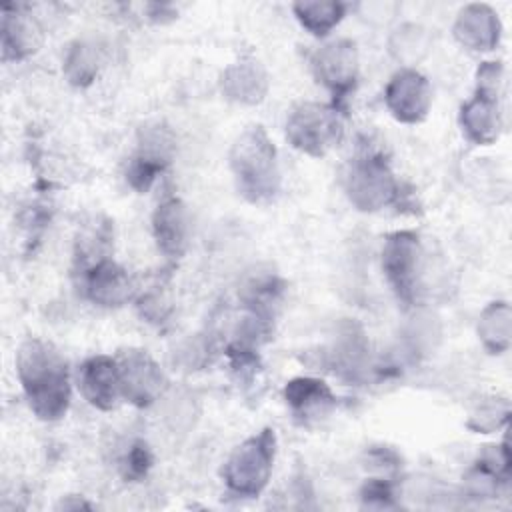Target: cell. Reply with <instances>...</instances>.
Wrapping results in <instances>:
<instances>
[{"instance_id":"obj_1","label":"cell","mask_w":512,"mask_h":512,"mask_svg":"<svg viewBox=\"0 0 512 512\" xmlns=\"http://www.w3.org/2000/svg\"><path fill=\"white\" fill-rule=\"evenodd\" d=\"M16 372L32 412L58 420L70 406V376L64 356L46 340L28 338L16 352Z\"/></svg>"},{"instance_id":"obj_2","label":"cell","mask_w":512,"mask_h":512,"mask_svg":"<svg viewBox=\"0 0 512 512\" xmlns=\"http://www.w3.org/2000/svg\"><path fill=\"white\" fill-rule=\"evenodd\" d=\"M230 170L238 192L252 204L272 200L280 186L276 146L262 126L246 128L230 148Z\"/></svg>"},{"instance_id":"obj_3","label":"cell","mask_w":512,"mask_h":512,"mask_svg":"<svg viewBox=\"0 0 512 512\" xmlns=\"http://www.w3.org/2000/svg\"><path fill=\"white\" fill-rule=\"evenodd\" d=\"M276 458V434L272 428H262L234 448L222 468V478L228 490L242 498L258 496L272 474Z\"/></svg>"},{"instance_id":"obj_4","label":"cell","mask_w":512,"mask_h":512,"mask_svg":"<svg viewBox=\"0 0 512 512\" xmlns=\"http://www.w3.org/2000/svg\"><path fill=\"white\" fill-rule=\"evenodd\" d=\"M344 190L352 206L362 212L382 210L398 202L402 192L394 172L378 152H362L348 162Z\"/></svg>"},{"instance_id":"obj_5","label":"cell","mask_w":512,"mask_h":512,"mask_svg":"<svg viewBox=\"0 0 512 512\" xmlns=\"http://www.w3.org/2000/svg\"><path fill=\"white\" fill-rule=\"evenodd\" d=\"M286 138L296 150L312 158L324 156L344 138L338 106L320 102H302L294 106L286 118Z\"/></svg>"},{"instance_id":"obj_6","label":"cell","mask_w":512,"mask_h":512,"mask_svg":"<svg viewBox=\"0 0 512 512\" xmlns=\"http://www.w3.org/2000/svg\"><path fill=\"white\" fill-rule=\"evenodd\" d=\"M420 240L412 230H398L386 236L382 246V270L396 298L410 306L414 304L418 286Z\"/></svg>"},{"instance_id":"obj_7","label":"cell","mask_w":512,"mask_h":512,"mask_svg":"<svg viewBox=\"0 0 512 512\" xmlns=\"http://www.w3.org/2000/svg\"><path fill=\"white\" fill-rule=\"evenodd\" d=\"M120 396L138 408L154 404L166 384L164 372L146 350H126L118 356Z\"/></svg>"},{"instance_id":"obj_8","label":"cell","mask_w":512,"mask_h":512,"mask_svg":"<svg viewBox=\"0 0 512 512\" xmlns=\"http://www.w3.org/2000/svg\"><path fill=\"white\" fill-rule=\"evenodd\" d=\"M312 72L314 78L334 94V100L342 102L358 80L356 44L348 38L324 44L312 56Z\"/></svg>"},{"instance_id":"obj_9","label":"cell","mask_w":512,"mask_h":512,"mask_svg":"<svg viewBox=\"0 0 512 512\" xmlns=\"http://www.w3.org/2000/svg\"><path fill=\"white\" fill-rule=\"evenodd\" d=\"M174 138L162 124L146 126L140 130L138 152L126 168V182L136 192H148L158 174L170 164Z\"/></svg>"},{"instance_id":"obj_10","label":"cell","mask_w":512,"mask_h":512,"mask_svg":"<svg viewBox=\"0 0 512 512\" xmlns=\"http://www.w3.org/2000/svg\"><path fill=\"white\" fill-rule=\"evenodd\" d=\"M384 102L398 122L418 124L430 112V82L418 70L402 68L388 80L384 90Z\"/></svg>"},{"instance_id":"obj_11","label":"cell","mask_w":512,"mask_h":512,"mask_svg":"<svg viewBox=\"0 0 512 512\" xmlns=\"http://www.w3.org/2000/svg\"><path fill=\"white\" fill-rule=\"evenodd\" d=\"M86 298L104 308H116L132 296V280L128 272L114 260L106 258L82 272Z\"/></svg>"},{"instance_id":"obj_12","label":"cell","mask_w":512,"mask_h":512,"mask_svg":"<svg viewBox=\"0 0 512 512\" xmlns=\"http://www.w3.org/2000/svg\"><path fill=\"white\" fill-rule=\"evenodd\" d=\"M452 32L464 48L486 52L500 42L502 24L488 4H468L458 12Z\"/></svg>"},{"instance_id":"obj_13","label":"cell","mask_w":512,"mask_h":512,"mask_svg":"<svg viewBox=\"0 0 512 512\" xmlns=\"http://www.w3.org/2000/svg\"><path fill=\"white\" fill-rule=\"evenodd\" d=\"M270 88L268 74L258 60L242 58L230 64L220 76V92L226 100L254 106L260 104Z\"/></svg>"},{"instance_id":"obj_14","label":"cell","mask_w":512,"mask_h":512,"mask_svg":"<svg viewBox=\"0 0 512 512\" xmlns=\"http://www.w3.org/2000/svg\"><path fill=\"white\" fill-rule=\"evenodd\" d=\"M152 232L158 250L170 258L178 260L188 246V214L180 198H164L152 214Z\"/></svg>"},{"instance_id":"obj_15","label":"cell","mask_w":512,"mask_h":512,"mask_svg":"<svg viewBox=\"0 0 512 512\" xmlns=\"http://www.w3.org/2000/svg\"><path fill=\"white\" fill-rule=\"evenodd\" d=\"M82 396L98 410H112L120 396L118 362L106 354L90 356L80 368Z\"/></svg>"},{"instance_id":"obj_16","label":"cell","mask_w":512,"mask_h":512,"mask_svg":"<svg viewBox=\"0 0 512 512\" xmlns=\"http://www.w3.org/2000/svg\"><path fill=\"white\" fill-rule=\"evenodd\" d=\"M500 94L476 90L474 98L460 108V126L474 144H492L500 134Z\"/></svg>"},{"instance_id":"obj_17","label":"cell","mask_w":512,"mask_h":512,"mask_svg":"<svg viewBox=\"0 0 512 512\" xmlns=\"http://www.w3.org/2000/svg\"><path fill=\"white\" fill-rule=\"evenodd\" d=\"M284 400L292 414L302 422L318 420L336 406V398L330 386L324 380L312 376H298L288 380L284 386Z\"/></svg>"},{"instance_id":"obj_18","label":"cell","mask_w":512,"mask_h":512,"mask_svg":"<svg viewBox=\"0 0 512 512\" xmlns=\"http://www.w3.org/2000/svg\"><path fill=\"white\" fill-rule=\"evenodd\" d=\"M42 42L36 20L22 12V6L6 4L2 8V58L24 60L32 56Z\"/></svg>"},{"instance_id":"obj_19","label":"cell","mask_w":512,"mask_h":512,"mask_svg":"<svg viewBox=\"0 0 512 512\" xmlns=\"http://www.w3.org/2000/svg\"><path fill=\"white\" fill-rule=\"evenodd\" d=\"M512 310L504 300L490 302L478 318V338L490 354H502L510 346Z\"/></svg>"},{"instance_id":"obj_20","label":"cell","mask_w":512,"mask_h":512,"mask_svg":"<svg viewBox=\"0 0 512 512\" xmlns=\"http://www.w3.org/2000/svg\"><path fill=\"white\" fill-rule=\"evenodd\" d=\"M296 20L314 36H326L346 14L344 2H296L292 4Z\"/></svg>"},{"instance_id":"obj_21","label":"cell","mask_w":512,"mask_h":512,"mask_svg":"<svg viewBox=\"0 0 512 512\" xmlns=\"http://www.w3.org/2000/svg\"><path fill=\"white\" fill-rule=\"evenodd\" d=\"M98 50L86 42V40H76L68 46L66 56H64V76L68 82L76 88H86L90 86L96 76H98Z\"/></svg>"},{"instance_id":"obj_22","label":"cell","mask_w":512,"mask_h":512,"mask_svg":"<svg viewBox=\"0 0 512 512\" xmlns=\"http://www.w3.org/2000/svg\"><path fill=\"white\" fill-rule=\"evenodd\" d=\"M112 248V226L110 222H94L84 228L76 240V264L84 272L100 260L110 258L108 252Z\"/></svg>"},{"instance_id":"obj_23","label":"cell","mask_w":512,"mask_h":512,"mask_svg":"<svg viewBox=\"0 0 512 512\" xmlns=\"http://www.w3.org/2000/svg\"><path fill=\"white\" fill-rule=\"evenodd\" d=\"M508 402L502 398H482L474 404V408L470 410L468 416V428L474 432H494L496 428H500L502 424H506L508 420Z\"/></svg>"},{"instance_id":"obj_24","label":"cell","mask_w":512,"mask_h":512,"mask_svg":"<svg viewBox=\"0 0 512 512\" xmlns=\"http://www.w3.org/2000/svg\"><path fill=\"white\" fill-rule=\"evenodd\" d=\"M152 464H154V456L150 446L144 440H136L132 442V446L128 448L122 460V476L130 482H138L150 472Z\"/></svg>"},{"instance_id":"obj_25","label":"cell","mask_w":512,"mask_h":512,"mask_svg":"<svg viewBox=\"0 0 512 512\" xmlns=\"http://www.w3.org/2000/svg\"><path fill=\"white\" fill-rule=\"evenodd\" d=\"M138 310L142 318H146L152 324L164 322L172 312V302L162 286H152L146 290L138 300Z\"/></svg>"},{"instance_id":"obj_26","label":"cell","mask_w":512,"mask_h":512,"mask_svg":"<svg viewBox=\"0 0 512 512\" xmlns=\"http://www.w3.org/2000/svg\"><path fill=\"white\" fill-rule=\"evenodd\" d=\"M360 498L368 508H390L394 506V486L388 480L372 478L362 486Z\"/></svg>"}]
</instances>
